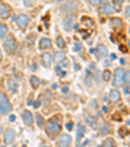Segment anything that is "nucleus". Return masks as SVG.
<instances>
[{
	"label": "nucleus",
	"mask_w": 130,
	"mask_h": 147,
	"mask_svg": "<svg viewBox=\"0 0 130 147\" xmlns=\"http://www.w3.org/2000/svg\"><path fill=\"white\" fill-rule=\"evenodd\" d=\"M60 129H61V126L55 121H50L46 125V131H47L50 138H55V137L60 133Z\"/></svg>",
	"instance_id": "1"
},
{
	"label": "nucleus",
	"mask_w": 130,
	"mask_h": 147,
	"mask_svg": "<svg viewBox=\"0 0 130 147\" xmlns=\"http://www.w3.org/2000/svg\"><path fill=\"white\" fill-rule=\"evenodd\" d=\"M11 109H12V106H11V103H9L8 98H7V95L0 92V115L9 113Z\"/></svg>",
	"instance_id": "2"
},
{
	"label": "nucleus",
	"mask_w": 130,
	"mask_h": 147,
	"mask_svg": "<svg viewBox=\"0 0 130 147\" xmlns=\"http://www.w3.org/2000/svg\"><path fill=\"white\" fill-rule=\"evenodd\" d=\"M124 73H125V70L122 69V68H117V69H115L113 86H116V87L124 86Z\"/></svg>",
	"instance_id": "3"
},
{
	"label": "nucleus",
	"mask_w": 130,
	"mask_h": 147,
	"mask_svg": "<svg viewBox=\"0 0 130 147\" xmlns=\"http://www.w3.org/2000/svg\"><path fill=\"white\" fill-rule=\"evenodd\" d=\"M74 25H75V17L73 16V14H69V16H67L64 18L63 28L65 29V31H70L73 28H74Z\"/></svg>",
	"instance_id": "4"
},
{
	"label": "nucleus",
	"mask_w": 130,
	"mask_h": 147,
	"mask_svg": "<svg viewBox=\"0 0 130 147\" xmlns=\"http://www.w3.org/2000/svg\"><path fill=\"white\" fill-rule=\"evenodd\" d=\"M4 46H5V50L8 51V53H13L14 51L17 50V43L13 36H8L5 43H4Z\"/></svg>",
	"instance_id": "5"
},
{
	"label": "nucleus",
	"mask_w": 130,
	"mask_h": 147,
	"mask_svg": "<svg viewBox=\"0 0 130 147\" xmlns=\"http://www.w3.org/2000/svg\"><path fill=\"white\" fill-rule=\"evenodd\" d=\"M16 20H17V24H18V26L21 29H25L26 26L29 25V22H30V20H29V17L26 16V14H20Z\"/></svg>",
	"instance_id": "6"
},
{
	"label": "nucleus",
	"mask_w": 130,
	"mask_h": 147,
	"mask_svg": "<svg viewBox=\"0 0 130 147\" xmlns=\"http://www.w3.org/2000/svg\"><path fill=\"white\" fill-rule=\"evenodd\" d=\"M70 142H72V138L69 134H63L59 139V147H69Z\"/></svg>",
	"instance_id": "7"
},
{
	"label": "nucleus",
	"mask_w": 130,
	"mask_h": 147,
	"mask_svg": "<svg viewBox=\"0 0 130 147\" xmlns=\"http://www.w3.org/2000/svg\"><path fill=\"white\" fill-rule=\"evenodd\" d=\"M14 139H16V133H14V130H12V129L5 130V134H4V141H5V143L7 144L13 143Z\"/></svg>",
	"instance_id": "8"
},
{
	"label": "nucleus",
	"mask_w": 130,
	"mask_h": 147,
	"mask_svg": "<svg viewBox=\"0 0 130 147\" xmlns=\"http://www.w3.org/2000/svg\"><path fill=\"white\" fill-rule=\"evenodd\" d=\"M11 14V8L7 4L0 3V18H7Z\"/></svg>",
	"instance_id": "9"
},
{
	"label": "nucleus",
	"mask_w": 130,
	"mask_h": 147,
	"mask_svg": "<svg viewBox=\"0 0 130 147\" xmlns=\"http://www.w3.org/2000/svg\"><path fill=\"white\" fill-rule=\"evenodd\" d=\"M22 119H24V121H25V124L28 125V126H31V125H33L34 119H33V113H31L30 111H24L22 112Z\"/></svg>",
	"instance_id": "10"
},
{
	"label": "nucleus",
	"mask_w": 130,
	"mask_h": 147,
	"mask_svg": "<svg viewBox=\"0 0 130 147\" xmlns=\"http://www.w3.org/2000/svg\"><path fill=\"white\" fill-rule=\"evenodd\" d=\"M52 47V42H51V39L48 38H42L40 40H39V48L40 50H48V48Z\"/></svg>",
	"instance_id": "11"
},
{
	"label": "nucleus",
	"mask_w": 130,
	"mask_h": 147,
	"mask_svg": "<svg viewBox=\"0 0 130 147\" xmlns=\"http://www.w3.org/2000/svg\"><path fill=\"white\" fill-rule=\"evenodd\" d=\"M75 9H77V5H75V3H73V1H69V3H67L63 7V9H61V11H63L64 13H69V12H75Z\"/></svg>",
	"instance_id": "12"
},
{
	"label": "nucleus",
	"mask_w": 130,
	"mask_h": 147,
	"mask_svg": "<svg viewBox=\"0 0 130 147\" xmlns=\"http://www.w3.org/2000/svg\"><path fill=\"white\" fill-rule=\"evenodd\" d=\"M42 63H43L44 67H50L51 63H52V56H51L48 52L43 53V55H42Z\"/></svg>",
	"instance_id": "13"
},
{
	"label": "nucleus",
	"mask_w": 130,
	"mask_h": 147,
	"mask_svg": "<svg viewBox=\"0 0 130 147\" xmlns=\"http://www.w3.org/2000/svg\"><path fill=\"white\" fill-rule=\"evenodd\" d=\"M83 134H85V126L83 125H78L77 126V137H75V142L79 143V141L82 139Z\"/></svg>",
	"instance_id": "14"
},
{
	"label": "nucleus",
	"mask_w": 130,
	"mask_h": 147,
	"mask_svg": "<svg viewBox=\"0 0 130 147\" xmlns=\"http://www.w3.org/2000/svg\"><path fill=\"white\" fill-rule=\"evenodd\" d=\"M113 12H115V8L112 5H109V4H104L102 7V9H100V13L102 14H111Z\"/></svg>",
	"instance_id": "15"
},
{
	"label": "nucleus",
	"mask_w": 130,
	"mask_h": 147,
	"mask_svg": "<svg viewBox=\"0 0 130 147\" xmlns=\"http://www.w3.org/2000/svg\"><path fill=\"white\" fill-rule=\"evenodd\" d=\"M95 52H98L99 57H105V56H108V50H107V47H104L103 45L98 46V48H96V51H95Z\"/></svg>",
	"instance_id": "16"
},
{
	"label": "nucleus",
	"mask_w": 130,
	"mask_h": 147,
	"mask_svg": "<svg viewBox=\"0 0 130 147\" xmlns=\"http://www.w3.org/2000/svg\"><path fill=\"white\" fill-rule=\"evenodd\" d=\"M7 86H8V90L12 92V94L17 92V89H18V85H17V83L14 82V81L8 80V82H7Z\"/></svg>",
	"instance_id": "17"
},
{
	"label": "nucleus",
	"mask_w": 130,
	"mask_h": 147,
	"mask_svg": "<svg viewBox=\"0 0 130 147\" xmlns=\"http://www.w3.org/2000/svg\"><path fill=\"white\" fill-rule=\"evenodd\" d=\"M109 99H111V102L116 103V102H119V100L121 99V94H120L117 90H112L111 94H109Z\"/></svg>",
	"instance_id": "18"
},
{
	"label": "nucleus",
	"mask_w": 130,
	"mask_h": 147,
	"mask_svg": "<svg viewBox=\"0 0 130 147\" xmlns=\"http://www.w3.org/2000/svg\"><path fill=\"white\" fill-rule=\"evenodd\" d=\"M85 117H86V121H87L90 125H91V128H92V129H98V122H96V120H95L94 117H91L89 113H86V116H85Z\"/></svg>",
	"instance_id": "19"
},
{
	"label": "nucleus",
	"mask_w": 130,
	"mask_h": 147,
	"mask_svg": "<svg viewBox=\"0 0 130 147\" xmlns=\"http://www.w3.org/2000/svg\"><path fill=\"white\" fill-rule=\"evenodd\" d=\"M63 60H65V53L64 52H56L53 55V61L55 63H61Z\"/></svg>",
	"instance_id": "20"
},
{
	"label": "nucleus",
	"mask_w": 130,
	"mask_h": 147,
	"mask_svg": "<svg viewBox=\"0 0 130 147\" xmlns=\"http://www.w3.org/2000/svg\"><path fill=\"white\" fill-rule=\"evenodd\" d=\"M30 82H31V85H33V87L34 89H36V87L40 85V80H39L36 76H31V78H30Z\"/></svg>",
	"instance_id": "21"
},
{
	"label": "nucleus",
	"mask_w": 130,
	"mask_h": 147,
	"mask_svg": "<svg viewBox=\"0 0 130 147\" xmlns=\"http://www.w3.org/2000/svg\"><path fill=\"white\" fill-rule=\"evenodd\" d=\"M82 24L90 26V28H94V22H92V20L90 17H82Z\"/></svg>",
	"instance_id": "22"
},
{
	"label": "nucleus",
	"mask_w": 130,
	"mask_h": 147,
	"mask_svg": "<svg viewBox=\"0 0 130 147\" xmlns=\"http://www.w3.org/2000/svg\"><path fill=\"white\" fill-rule=\"evenodd\" d=\"M7 33H8V28H7V25H4V24H0V38L5 36Z\"/></svg>",
	"instance_id": "23"
},
{
	"label": "nucleus",
	"mask_w": 130,
	"mask_h": 147,
	"mask_svg": "<svg viewBox=\"0 0 130 147\" xmlns=\"http://www.w3.org/2000/svg\"><path fill=\"white\" fill-rule=\"evenodd\" d=\"M103 147H116V142H115L112 138H108V139H105L104 146Z\"/></svg>",
	"instance_id": "24"
},
{
	"label": "nucleus",
	"mask_w": 130,
	"mask_h": 147,
	"mask_svg": "<svg viewBox=\"0 0 130 147\" xmlns=\"http://www.w3.org/2000/svg\"><path fill=\"white\" fill-rule=\"evenodd\" d=\"M100 133L104 134V136L109 133V126H108V124H103L102 125V128H100Z\"/></svg>",
	"instance_id": "25"
},
{
	"label": "nucleus",
	"mask_w": 130,
	"mask_h": 147,
	"mask_svg": "<svg viewBox=\"0 0 130 147\" xmlns=\"http://www.w3.org/2000/svg\"><path fill=\"white\" fill-rule=\"evenodd\" d=\"M111 25L112 26H122V22L120 18H112L111 20Z\"/></svg>",
	"instance_id": "26"
},
{
	"label": "nucleus",
	"mask_w": 130,
	"mask_h": 147,
	"mask_svg": "<svg viewBox=\"0 0 130 147\" xmlns=\"http://www.w3.org/2000/svg\"><path fill=\"white\" fill-rule=\"evenodd\" d=\"M36 122H38V126H39V128L44 126V120H43V117H42L40 115H36Z\"/></svg>",
	"instance_id": "27"
},
{
	"label": "nucleus",
	"mask_w": 130,
	"mask_h": 147,
	"mask_svg": "<svg viewBox=\"0 0 130 147\" xmlns=\"http://www.w3.org/2000/svg\"><path fill=\"white\" fill-rule=\"evenodd\" d=\"M56 42H57V46H59L60 48H65V46H67V45H65V40H64V39L61 38V36H59L57 40H56Z\"/></svg>",
	"instance_id": "28"
},
{
	"label": "nucleus",
	"mask_w": 130,
	"mask_h": 147,
	"mask_svg": "<svg viewBox=\"0 0 130 147\" xmlns=\"http://www.w3.org/2000/svg\"><path fill=\"white\" fill-rule=\"evenodd\" d=\"M103 78H104V81H109L111 80V72L109 70H104L103 72Z\"/></svg>",
	"instance_id": "29"
},
{
	"label": "nucleus",
	"mask_w": 130,
	"mask_h": 147,
	"mask_svg": "<svg viewBox=\"0 0 130 147\" xmlns=\"http://www.w3.org/2000/svg\"><path fill=\"white\" fill-rule=\"evenodd\" d=\"M102 3H103V0H90V4H91L92 7H98Z\"/></svg>",
	"instance_id": "30"
},
{
	"label": "nucleus",
	"mask_w": 130,
	"mask_h": 147,
	"mask_svg": "<svg viewBox=\"0 0 130 147\" xmlns=\"http://www.w3.org/2000/svg\"><path fill=\"white\" fill-rule=\"evenodd\" d=\"M81 48H82V45H81L79 42H77L74 45V47H73V50H74L75 52H78V51H81Z\"/></svg>",
	"instance_id": "31"
},
{
	"label": "nucleus",
	"mask_w": 130,
	"mask_h": 147,
	"mask_svg": "<svg viewBox=\"0 0 130 147\" xmlns=\"http://www.w3.org/2000/svg\"><path fill=\"white\" fill-rule=\"evenodd\" d=\"M124 83L127 85L129 83V72H125L124 73Z\"/></svg>",
	"instance_id": "32"
},
{
	"label": "nucleus",
	"mask_w": 130,
	"mask_h": 147,
	"mask_svg": "<svg viewBox=\"0 0 130 147\" xmlns=\"http://www.w3.org/2000/svg\"><path fill=\"white\" fill-rule=\"evenodd\" d=\"M34 3V0H25V5L26 7H31Z\"/></svg>",
	"instance_id": "33"
},
{
	"label": "nucleus",
	"mask_w": 130,
	"mask_h": 147,
	"mask_svg": "<svg viewBox=\"0 0 130 147\" xmlns=\"http://www.w3.org/2000/svg\"><path fill=\"white\" fill-rule=\"evenodd\" d=\"M120 51H122L124 53H127V47H125V46H120Z\"/></svg>",
	"instance_id": "34"
},
{
	"label": "nucleus",
	"mask_w": 130,
	"mask_h": 147,
	"mask_svg": "<svg viewBox=\"0 0 130 147\" xmlns=\"http://www.w3.org/2000/svg\"><path fill=\"white\" fill-rule=\"evenodd\" d=\"M124 94L125 95H129V85H126V86L124 87Z\"/></svg>",
	"instance_id": "35"
},
{
	"label": "nucleus",
	"mask_w": 130,
	"mask_h": 147,
	"mask_svg": "<svg viewBox=\"0 0 130 147\" xmlns=\"http://www.w3.org/2000/svg\"><path fill=\"white\" fill-rule=\"evenodd\" d=\"M72 128H73V124H72V122L67 124V129H68V130H72Z\"/></svg>",
	"instance_id": "36"
},
{
	"label": "nucleus",
	"mask_w": 130,
	"mask_h": 147,
	"mask_svg": "<svg viewBox=\"0 0 130 147\" xmlns=\"http://www.w3.org/2000/svg\"><path fill=\"white\" fill-rule=\"evenodd\" d=\"M39 106H40V102H35V104H34V107H35V108H38Z\"/></svg>",
	"instance_id": "37"
},
{
	"label": "nucleus",
	"mask_w": 130,
	"mask_h": 147,
	"mask_svg": "<svg viewBox=\"0 0 130 147\" xmlns=\"http://www.w3.org/2000/svg\"><path fill=\"white\" fill-rule=\"evenodd\" d=\"M68 91H69V89H68L67 86H65V87H63V92H68Z\"/></svg>",
	"instance_id": "38"
},
{
	"label": "nucleus",
	"mask_w": 130,
	"mask_h": 147,
	"mask_svg": "<svg viewBox=\"0 0 130 147\" xmlns=\"http://www.w3.org/2000/svg\"><path fill=\"white\" fill-rule=\"evenodd\" d=\"M125 63H126V61H125V59H120V64H122V65H124Z\"/></svg>",
	"instance_id": "39"
},
{
	"label": "nucleus",
	"mask_w": 130,
	"mask_h": 147,
	"mask_svg": "<svg viewBox=\"0 0 130 147\" xmlns=\"http://www.w3.org/2000/svg\"><path fill=\"white\" fill-rule=\"evenodd\" d=\"M115 3H117V4H120V3H122V1H124V0H113Z\"/></svg>",
	"instance_id": "40"
},
{
	"label": "nucleus",
	"mask_w": 130,
	"mask_h": 147,
	"mask_svg": "<svg viewBox=\"0 0 130 147\" xmlns=\"http://www.w3.org/2000/svg\"><path fill=\"white\" fill-rule=\"evenodd\" d=\"M103 112H108V107H103Z\"/></svg>",
	"instance_id": "41"
},
{
	"label": "nucleus",
	"mask_w": 130,
	"mask_h": 147,
	"mask_svg": "<svg viewBox=\"0 0 130 147\" xmlns=\"http://www.w3.org/2000/svg\"><path fill=\"white\" fill-rule=\"evenodd\" d=\"M111 59H112V60H115V59H116V55H115V53H112V55H111Z\"/></svg>",
	"instance_id": "42"
},
{
	"label": "nucleus",
	"mask_w": 130,
	"mask_h": 147,
	"mask_svg": "<svg viewBox=\"0 0 130 147\" xmlns=\"http://www.w3.org/2000/svg\"><path fill=\"white\" fill-rule=\"evenodd\" d=\"M9 120H11V121H14V120H16V117H14V116H11V117H9Z\"/></svg>",
	"instance_id": "43"
},
{
	"label": "nucleus",
	"mask_w": 130,
	"mask_h": 147,
	"mask_svg": "<svg viewBox=\"0 0 130 147\" xmlns=\"http://www.w3.org/2000/svg\"><path fill=\"white\" fill-rule=\"evenodd\" d=\"M126 16L129 17V7H126Z\"/></svg>",
	"instance_id": "44"
},
{
	"label": "nucleus",
	"mask_w": 130,
	"mask_h": 147,
	"mask_svg": "<svg viewBox=\"0 0 130 147\" xmlns=\"http://www.w3.org/2000/svg\"><path fill=\"white\" fill-rule=\"evenodd\" d=\"M90 69H95V64H91V65H90Z\"/></svg>",
	"instance_id": "45"
},
{
	"label": "nucleus",
	"mask_w": 130,
	"mask_h": 147,
	"mask_svg": "<svg viewBox=\"0 0 130 147\" xmlns=\"http://www.w3.org/2000/svg\"><path fill=\"white\" fill-rule=\"evenodd\" d=\"M1 57H3V56H1V51H0V60H1Z\"/></svg>",
	"instance_id": "46"
},
{
	"label": "nucleus",
	"mask_w": 130,
	"mask_h": 147,
	"mask_svg": "<svg viewBox=\"0 0 130 147\" xmlns=\"http://www.w3.org/2000/svg\"><path fill=\"white\" fill-rule=\"evenodd\" d=\"M42 147H48V146H42Z\"/></svg>",
	"instance_id": "47"
}]
</instances>
